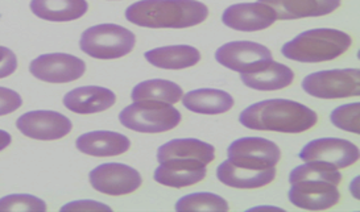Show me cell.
<instances>
[{
    "label": "cell",
    "mask_w": 360,
    "mask_h": 212,
    "mask_svg": "<svg viewBox=\"0 0 360 212\" xmlns=\"http://www.w3.org/2000/svg\"><path fill=\"white\" fill-rule=\"evenodd\" d=\"M239 121L243 127L255 131L302 133L317 124L318 115L295 100L269 99L245 108Z\"/></svg>",
    "instance_id": "obj_1"
},
{
    "label": "cell",
    "mask_w": 360,
    "mask_h": 212,
    "mask_svg": "<svg viewBox=\"0 0 360 212\" xmlns=\"http://www.w3.org/2000/svg\"><path fill=\"white\" fill-rule=\"evenodd\" d=\"M207 16V6L198 0H140L126 11L128 22L144 28H191Z\"/></svg>",
    "instance_id": "obj_2"
},
{
    "label": "cell",
    "mask_w": 360,
    "mask_h": 212,
    "mask_svg": "<svg viewBox=\"0 0 360 212\" xmlns=\"http://www.w3.org/2000/svg\"><path fill=\"white\" fill-rule=\"evenodd\" d=\"M351 45L352 39L349 33L333 28H318L302 32L284 44L281 53L292 61L318 64L338 58L349 51Z\"/></svg>",
    "instance_id": "obj_3"
},
{
    "label": "cell",
    "mask_w": 360,
    "mask_h": 212,
    "mask_svg": "<svg viewBox=\"0 0 360 212\" xmlns=\"http://www.w3.org/2000/svg\"><path fill=\"white\" fill-rule=\"evenodd\" d=\"M136 36L117 24H99L87 28L79 40L84 53L96 60H117L131 53Z\"/></svg>",
    "instance_id": "obj_4"
},
{
    "label": "cell",
    "mask_w": 360,
    "mask_h": 212,
    "mask_svg": "<svg viewBox=\"0 0 360 212\" xmlns=\"http://www.w3.org/2000/svg\"><path fill=\"white\" fill-rule=\"evenodd\" d=\"M122 126L140 133H162L177 127L181 114L177 108L158 100H138L119 114Z\"/></svg>",
    "instance_id": "obj_5"
},
{
    "label": "cell",
    "mask_w": 360,
    "mask_h": 212,
    "mask_svg": "<svg viewBox=\"0 0 360 212\" xmlns=\"http://www.w3.org/2000/svg\"><path fill=\"white\" fill-rule=\"evenodd\" d=\"M309 95L319 99H345L360 95L359 69L323 70L309 74L302 81Z\"/></svg>",
    "instance_id": "obj_6"
},
{
    "label": "cell",
    "mask_w": 360,
    "mask_h": 212,
    "mask_svg": "<svg viewBox=\"0 0 360 212\" xmlns=\"http://www.w3.org/2000/svg\"><path fill=\"white\" fill-rule=\"evenodd\" d=\"M219 64L240 74H251L264 70L274 61L272 52L262 44L233 41L222 45L215 52Z\"/></svg>",
    "instance_id": "obj_7"
},
{
    "label": "cell",
    "mask_w": 360,
    "mask_h": 212,
    "mask_svg": "<svg viewBox=\"0 0 360 212\" xmlns=\"http://www.w3.org/2000/svg\"><path fill=\"white\" fill-rule=\"evenodd\" d=\"M227 156L238 166L264 170L275 168L281 159V150L271 140L243 138L233 141L227 149Z\"/></svg>",
    "instance_id": "obj_8"
},
{
    "label": "cell",
    "mask_w": 360,
    "mask_h": 212,
    "mask_svg": "<svg viewBox=\"0 0 360 212\" xmlns=\"http://www.w3.org/2000/svg\"><path fill=\"white\" fill-rule=\"evenodd\" d=\"M91 186L98 192L120 197L135 192L143 183V178L138 170L124 164H102L91 170L89 174Z\"/></svg>",
    "instance_id": "obj_9"
},
{
    "label": "cell",
    "mask_w": 360,
    "mask_h": 212,
    "mask_svg": "<svg viewBox=\"0 0 360 212\" xmlns=\"http://www.w3.org/2000/svg\"><path fill=\"white\" fill-rule=\"evenodd\" d=\"M30 72L34 78L48 84H69L85 74L86 64L72 54H43L33 60Z\"/></svg>",
    "instance_id": "obj_10"
},
{
    "label": "cell",
    "mask_w": 360,
    "mask_h": 212,
    "mask_svg": "<svg viewBox=\"0 0 360 212\" xmlns=\"http://www.w3.org/2000/svg\"><path fill=\"white\" fill-rule=\"evenodd\" d=\"M298 157L304 162L325 161L337 169H345L359 161V148L349 140L323 138L313 140L300 152Z\"/></svg>",
    "instance_id": "obj_11"
},
{
    "label": "cell",
    "mask_w": 360,
    "mask_h": 212,
    "mask_svg": "<svg viewBox=\"0 0 360 212\" xmlns=\"http://www.w3.org/2000/svg\"><path fill=\"white\" fill-rule=\"evenodd\" d=\"M16 127L27 138L53 141L69 135L73 124L69 117L56 111H31L18 119Z\"/></svg>",
    "instance_id": "obj_12"
},
{
    "label": "cell",
    "mask_w": 360,
    "mask_h": 212,
    "mask_svg": "<svg viewBox=\"0 0 360 212\" xmlns=\"http://www.w3.org/2000/svg\"><path fill=\"white\" fill-rule=\"evenodd\" d=\"M276 20L275 10L262 1L233 4L227 7L222 15L226 27L240 32L263 31L274 25Z\"/></svg>",
    "instance_id": "obj_13"
},
{
    "label": "cell",
    "mask_w": 360,
    "mask_h": 212,
    "mask_svg": "<svg viewBox=\"0 0 360 212\" xmlns=\"http://www.w3.org/2000/svg\"><path fill=\"white\" fill-rule=\"evenodd\" d=\"M288 197L293 206L307 211L328 210L340 201L338 186L325 180H300L292 183Z\"/></svg>",
    "instance_id": "obj_14"
},
{
    "label": "cell",
    "mask_w": 360,
    "mask_h": 212,
    "mask_svg": "<svg viewBox=\"0 0 360 212\" xmlns=\"http://www.w3.org/2000/svg\"><path fill=\"white\" fill-rule=\"evenodd\" d=\"M206 166L198 159H168L160 162L153 178L160 185L168 187H188L205 180L207 174Z\"/></svg>",
    "instance_id": "obj_15"
},
{
    "label": "cell",
    "mask_w": 360,
    "mask_h": 212,
    "mask_svg": "<svg viewBox=\"0 0 360 212\" xmlns=\"http://www.w3.org/2000/svg\"><path fill=\"white\" fill-rule=\"evenodd\" d=\"M117 95L106 87L84 86L69 91L64 96V106L79 115L103 112L115 105Z\"/></svg>",
    "instance_id": "obj_16"
},
{
    "label": "cell",
    "mask_w": 360,
    "mask_h": 212,
    "mask_svg": "<svg viewBox=\"0 0 360 212\" xmlns=\"http://www.w3.org/2000/svg\"><path fill=\"white\" fill-rule=\"evenodd\" d=\"M271 6L277 20H297L304 18H319L337 11L340 0H259Z\"/></svg>",
    "instance_id": "obj_17"
},
{
    "label": "cell",
    "mask_w": 360,
    "mask_h": 212,
    "mask_svg": "<svg viewBox=\"0 0 360 212\" xmlns=\"http://www.w3.org/2000/svg\"><path fill=\"white\" fill-rule=\"evenodd\" d=\"M77 149L93 157H114L126 153L131 148L127 136L111 131L87 132L77 138Z\"/></svg>",
    "instance_id": "obj_18"
},
{
    "label": "cell",
    "mask_w": 360,
    "mask_h": 212,
    "mask_svg": "<svg viewBox=\"0 0 360 212\" xmlns=\"http://www.w3.org/2000/svg\"><path fill=\"white\" fill-rule=\"evenodd\" d=\"M217 177L223 185L233 189L251 190L269 185L276 178V166L269 169L256 170L238 166L230 159L223 161L217 169Z\"/></svg>",
    "instance_id": "obj_19"
},
{
    "label": "cell",
    "mask_w": 360,
    "mask_h": 212,
    "mask_svg": "<svg viewBox=\"0 0 360 212\" xmlns=\"http://www.w3.org/2000/svg\"><path fill=\"white\" fill-rule=\"evenodd\" d=\"M144 57L152 66L165 70H181L198 64L201 52L191 45H170L148 51Z\"/></svg>",
    "instance_id": "obj_20"
},
{
    "label": "cell",
    "mask_w": 360,
    "mask_h": 212,
    "mask_svg": "<svg viewBox=\"0 0 360 212\" xmlns=\"http://www.w3.org/2000/svg\"><path fill=\"white\" fill-rule=\"evenodd\" d=\"M215 159V148L197 138H176L165 143L158 150V161L168 159H198L205 165L212 164Z\"/></svg>",
    "instance_id": "obj_21"
},
{
    "label": "cell",
    "mask_w": 360,
    "mask_h": 212,
    "mask_svg": "<svg viewBox=\"0 0 360 212\" xmlns=\"http://www.w3.org/2000/svg\"><path fill=\"white\" fill-rule=\"evenodd\" d=\"M181 99L186 110L202 115H219L229 112L233 107V95L217 88L193 90Z\"/></svg>",
    "instance_id": "obj_22"
},
{
    "label": "cell",
    "mask_w": 360,
    "mask_h": 212,
    "mask_svg": "<svg viewBox=\"0 0 360 212\" xmlns=\"http://www.w3.org/2000/svg\"><path fill=\"white\" fill-rule=\"evenodd\" d=\"M89 10L86 0H32L31 11L46 22H73Z\"/></svg>",
    "instance_id": "obj_23"
},
{
    "label": "cell",
    "mask_w": 360,
    "mask_h": 212,
    "mask_svg": "<svg viewBox=\"0 0 360 212\" xmlns=\"http://www.w3.org/2000/svg\"><path fill=\"white\" fill-rule=\"evenodd\" d=\"M240 79L243 85L257 91H276L292 85L295 81V73L286 65L272 61L262 72L240 74Z\"/></svg>",
    "instance_id": "obj_24"
},
{
    "label": "cell",
    "mask_w": 360,
    "mask_h": 212,
    "mask_svg": "<svg viewBox=\"0 0 360 212\" xmlns=\"http://www.w3.org/2000/svg\"><path fill=\"white\" fill-rule=\"evenodd\" d=\"M184 91L180 85L167 79H149L140 82L134 87L131 98L134 102L138 100H158L168 105H176L180 102Z\"/></svg>",
    "instance_id": "obj_25"
},
{
    "label": "cell",
    "mask_w": 360,
    "mask_h": 212,
    "mask_svg": "<svg viewBox=\"0 0 360 212\" xmlns=\"http://www.w3.org/2000/svg\"><path fill=\"white\" fill-rule=\"evenodd\" d=\"M300 180H325L337 185L342 182V174L334 165L325 161H307L290 171L289 182L296 183Z\"/></svg>",
    "instance_id": "obj_26"
},
{
    "label": "cell",
    "mask_w": 360,
    "mask_h": 212,
    "mask_svg": "<svg viewBox=\"0 0 360 212\" xmlns=\"http://www.w3.org/2000/svg\"><path fill=\"white\" fill-rule=\"evenodd\" d=\"M176 211H222L230 210L227 201L221 195L212 192H194L180 198L176 206Z\"/></svg>",
    "instance_id": "obj_27"
},
{
    "label": "cell",
    "mask_w": 360,
    "mask_h": 212,
    "mask_svg": "<svg viewBox=\"0 0 360 212\" xmlns=\"http://www.w3.org/2000/svg\"><path fill=\"white\" fill-rule=\"evenodd\" d=\"M359 114L360 103L355 102L337 107L331 112L330 120L339 129L358 135L360 132Z\"/></svg>",
    "instance_id": "obj_28"
},
{
    "label": "cell",
    "mask_w": 360,
    "mask_h": 212,
    "mask_svg": "<svg viewBox=\"0 0 360 212\" xmlns=\"http://www.w3.org/2000/svg\"><path fill=\"white\" fill-rule=\"evenodd\" d=\"M46 203L28 194H13L0 199V211H46Z\"/></svg>",
    "instance_id": "obj_29"
},
{
    "label": "cell",
    "mask_w": 360,
    "mask_h": 212,
    "mask_svg": "<svg viewBox=\"0 0 360 212\" xmlns=\"http://www.w3.org/2000/svg\"><path fill=\"white\" fill-rule=\"evenodd\" d=\"M22 105V96L11 88L0 87V117L10 115Z\"/></svg>",
    "instance_id": "obj_30"
},
{
    "label": "cell",
    "mask_w": 360,
    "mask_h": 212,
    "mask_svg": "<svg viewBox=\"0 0 360 212\" xmlns=\"http://www.w3.org/2000/svg\"><path fill=\"white\" fill-rule=\"evenodd\" d=\"M18 69V58L11 49L0 46V79L13 74Z\"/></svg>",
    "instance_id": "obj_31"
},
{
    "label": "cell",
    "mask_w": 360,
    "mask_h": 212,
    "mask_svg": "<svg viewBox=\"0 0 360 212\" xmlns=\"http://www.w3.org/2000/svg\"><path fill=\"white\" fill-rule=\"evenodd\" d=\"M61 211H112V208L103 203L87 199L70 201L61 207Z\"/></svg>",
    "instance_id": "obj_32"
},
{
    "label": "cell",
    "mask_w": 360,
    "mask_h": 212,
    "mask_svg": "<svg viewBox=\"0 0 360 212\" xmlns=\"http://www.w3.org/2000/svg\"><path fill=\"white\" fill-rule=\"evenodd\" d=\"M11 135H10L8 132H6V131H1V129H0V152H1V150H4L6 148H8V147H10V144H11Z\"/></svg>",
    "instance_id": "obj_33"
},
{
    "label": "cell",
    "mask_w": 360,
    "mask_h": 212,
    "mask_svg": "<svg viewBox=\"0 0 360 212\" xmlns=\"http://www.w3.org/2000/svg\"><path fill=\"white\" fill-rule=\"evenodd\" d=\"M283 211L281 208L278 207H269V206H259V207H254V208H250L248 211Z\"/></svg>",
    "instance_id": "obj_34"
}]
</instances>
